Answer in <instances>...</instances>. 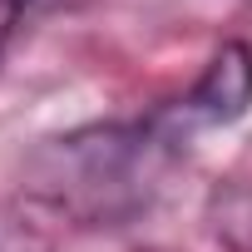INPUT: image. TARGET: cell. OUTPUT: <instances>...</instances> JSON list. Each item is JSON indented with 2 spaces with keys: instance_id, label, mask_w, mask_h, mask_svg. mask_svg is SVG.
I'll list each match as a JSON object with an SVG mask.
<instances>
[{
  "instance_id": "4",
  "label": "cell",
  "mask_w": 252,
  "mask_h": 252,
  "mask_svg": "<svg viewBox=\"0 0 252 252\" xmlns=\"http://www.w3.org/2000/svg\"><path fill=\"white\" fill-rule=\"evenodd\" d=\"M55 5H69V0H0V50L15 40V30L25 20H35V15H45Z\"/></svg>"
},
{
  "instance_id": "1",
  "label": "cell",
  "mask_w": 252,
  "mask_h": 252,
  "mask_svg": "<svg viewBox=\"0 0 252 252\" xmlns=\"http://www.w3.org/2000/svg\"><path fill=\"white\" fill-rule=\"evenodd\" d=\"M178 154L183 144L154 114L134 124H89L30 149L25 188L74 222H129L154 203L163 168Z\"/></svg>"
},
{
  "instance_id": "2",
  "label": "cell",
  "mask_w": 252,
  "mask_h": 252,
  "mask_svg": "<svg viewBox=\"0 0 252 252\" xmlns=\"http://www.w3.org/2000/svg\"><path fill=\"white\" fill-rule=\"evenodd\" d=\"M252 104V45L242 40H222L218 55L203 64V74L193 79V89L163 109H154V119L188 149V139L198 129H213V124H232L242 119Z\"/></svg>"
},
{
  "instance_id": "3",
  "label": "cell",
  "mask_w": 252,
  "mask_h": 252,
  "mask_svg": "<svg viewBox=\"0 0 252 252\" xmlns=\"http://www.w3.org/2000/svg\"><path fill=\"white\" fill-rule=\"evenodd\" d=\"M203 222L222 252H252V183H218L203 203Z\"/></svg>"
}]
</instances>
